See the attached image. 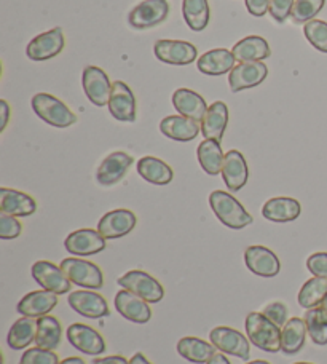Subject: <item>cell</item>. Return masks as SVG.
Segmentation results:
<instances>
[{
  "mask_svg": "<svg viewBox=\"0 0 327 364\" xmlns=\"http://www.w3.org/2000/svg\"><path fill=\"white\" fill-rule=\"evenodd\" d=\"M209 205L222 224L228 229L240 230L252 224V216L240 201L224 191H214L209 195Z\"/></svg>",
  "mask_w": 327,
  "mask_h": 364,
  "instance_id": "cell-1",
  "label": "cell"
},
{
  "mask_svg": "<svg viewBox=\"0 0 327 364\" xmlns=\"http://www.w3.org/2000/svg\"><path fill=\"white\" fill-rule=\"evenodd\" d=\"M246 334L254 346L268 353L281 350V328L272 323L259 311H251L246 316Z\"/></svg>",
  "mask_w": 327,
  "mask_h": 364,
  "instance_id": "cell-2",
  "label": "cell"
},
{
  "mask_svg": "<svg viewBox=\"0 0 327 364\" xmlns=\"http://www.w3.org/2000/svg\"><path fill=\"white\" fill-rule=\"evenodd\" d=\"M32 109L45 123L56 128H68L77 122V115L56 96L38 93L32 97Z\"/></svg>",
  "mask_w": 327,
  "mask_h": 364,
  "instance_id": "cell-3",
  "label": "cell"
},
{
  "mask_svg": "<svg viewBox=\"0 0 327 364\" xmlns=\"http://www.w3.org/2000/svg\"><path fill=\"white\" fill-rule=\"evenodd\" d=\"M60 267L63 269L64 275L80 288L87 289H100L104 284L102 270L96 264L85 261V259L68 257L61 261Z\"/></svg>",
  "mask_w": 327,
  "mask_h": 364,
  "instance_id": "cell-4",
  "label": "cell"
},
{
  "mask_svg": "<svg viewBox=\"0 0 327 364\" xmlns=\"http://www.w3.org/2000/svg\"><path fill=\"white\" fill-rule=\"evenodd\" d=\"M119 284L123 289L133 292L137 297L149 304H156L165 297V289L154 277L142 270H131L119 278Z\"/></svg>",
  "mask_w": 327,
  "mask_h": 364,
  "instance_id": "cell-5",
  "label": "cell"
},
{
  "mask_svg": "<svg viewBox=\"0 0 327 364\" xmlns=\"http://www.w3.org/2000/svg\"><path fill=\"white\" fill-rule=\"evenodd\" d=\"M169 16L168 0H144L128 15V24L133 29H152L165 23Z\"/></svg>",
  "mask_w": 327,
  "mask_h": 364,
  "instance_id": "cell-6",
  "label": "cell"
},
{
  "mask_svg": "<svg viewBox=\"0 0 327 364\" xmlns=\"http://www.w3.org/2000/svg\"><path fill=\"white\" fill-rule=\"evenodd\" d=\"M209 339L219 352L237 356L245 361L250 360V341L240 331L228 326H218L211 331Z\"/></svg>",
  "mask_w": 327,
  "mask_h": 364,
  "instance_id": "cell-7",
  "label": "cell"
},
{
  "mask_svg": "<svg viewBox=\"0 0 327 364\" xmlns=\"http://www.w3.org/2000/svg\"><path fill=\"white\" fill-rule=\"evenodd\" d=\"M64 45L65 38L63 29L55 28L32 38L28 45V50H26V55L31 61H48L61 53Z\"/></svg>",
  "mask_w": 327,
  "mask_h": 364,
  "instance_id": "cell-8",
  "label": "cell"
},
{
  "mask_svg": "<svg viewBox=\"0 0 327 364\" xmlns=\"http://www.w3.org/2000/svg\"><path fill=\"white\" fill-rule=\"evenodd\" d=\"M154 53L156 60L165 64L187 66V64H192L196 60L198 50L191 42L184 41H156Z\"/></svg>",
  "mask_w": 327,
  "mask_h": 364,
  "instance_id": "cell-9",
  "label": "cell"
},
{
  "mask_svg": "<svg viewBox=\"0 0 327 364\" xmlns=\"http://www.w3.org/2000/svg\"><path fill=\"white\" fill-rule=\"evenodd\" d=\"M83 90L88 100L97 107H102L109 104L110 93H112V83L109 80V75L101 68L87 66L82 77Z\"/></svg>",
  "mask_w": 327,
  "mask_h": 364,
  "instance_id": "cell-10",
  "label": "cell"
},
{
  "mask_svg": "<svg viewBox=\"0 0 327 364\" xmlns=\"http://www.w3.org/2000/svg\"><path fill=\"white\" fill-rule=\"evenodd\" d=\"M268 68L265 63H240L228 75V85L233 93L259 87L267 79Z\"/></svg>",
  "mask_w": 327,
  "mask_h": 364,
  "instance_id": "cell-11",
  "label": "cell"
},
{
  "mask_svg": "<svg viewBox=\"0 0 327 364\" xmlns=\"http://www.w3.org/2000/svg\"><path fill=\"white\" fill-rule=\"evenodd\" d=\"M68 301L72 310H75L78 315L85 318H90V320H100V318L109 315V305L106 299L91 289L70 292Z\"/></svg>",
  "mask_w": 327,
  "mask_h": 364,
  "instance_id": "cell-12",
  "label": "cell"
},
{
  "mask_svg": "<svg viewBox=\"0 0 327 364\" xmlns=\"http://www.w3.org/2000/svg\"><path fill=\"white\" fill-rule=\"evenodd\" d=\"M107 106L114 119L119 122L133 123L136 120V97L125 82L117 80L112 83V93Z\"/></svg>",
  "mask_w": 327,
  "mask_h": 364,
  "instance_id": "cell-13",
  "label": "cell"
},
{
  "mask_svg": "<svg viewBox=\"0 0 327 364\" xmlns=\"http://www.w3.org/2000/svg\"><path fill=\"white\" fill-rule=\"evenodd\" d=\"M136 214L129 210H114L100 219L97 232L106 240H115L128 235L136 227Z\"/></svg>",
  "mask_w": 327,
  "mask_h": 364,
  "instance_id": "cell-14",
  "label": "cell"
},
{
  "mask_svg": "<svg viewBox=\"0 0 327 364\" xmlns=\"http://www.w3.org/2000/svg\"><path fill=\"white\" fill-rule=\"evenodd\" d=\"M32 277L43 289L55 294H68L70 291V279L64 275L61 267L48 261H38L32 265Z\"/></svg>",
  "mask_w": 327,
  "mask_h": 364,
  "instance_id": "cell-15",
  "label": "cell"
},
{
  "mask_svg": "<svg viewBox=\"0 0 327 364\" xmlns=\"http://www.w3.org/2000/svg\"><path fill=\"white\" fill-rule=\"evenodd\" d=\"M68 341L85 355H101L106 350V341L96 329L87 324L74 323L68 328Z\"/></svg>",
  "mask_w": 327,
  "mask_h": 364,
  "instance_id": "cell-16",
  "label": "cell"
},
{
  "mask_svg": "<svg viewBox=\"0 0 327 364\" xmlns=\"http://www.w3.org/2000/svg\"><path fill=\"white\" fill-rule=\"evenodd\" d=\"M64 246L74 256H93L106 250V238L97 230L80 229L65 238Z\"/></svg>",
  "mask_w": 327,
  "mask_h": 364,
  "instance_id": "cell-17",
  "label": "cell"
},
{
  "mask_svg": "<svg viewBox=\"0 0 327 364\" xmlns=\"http://www.w3.org/2000/svg\"><path fill=\"white\" fill-rule=\"evenodd\" d=\"M245 262L254 275L272 278L277 277L281 270V262L278 256L265 246H250L245 251Z\"/></svg>",
  "mask_w": 327,
  "mask_h": 364,
  "instance_id": "cell-18",
  "label": "cell"
},
{
  "mask_svg": "<svg viewBox=\"0 0 327 364\" xmlns=\"http://www.w3.org/2000/svg\"><path fill=\"white\" fill-rule=\"evenodd\" d=\"M133 157L127 152H112L102 160L96 171V179L104 187H110L125 178L129 166L133 165Z\"/></svg>",
  "mask_w": 327,
  "mask_h": 364,
  "instance_id": "cell-19",
  "label": "cell"
},
{
  "mask_svg": "<svg viewBox=\"0 0 327 364\" xmlns=\"http://www.w3.org/2000/svg\"><path fill=\"white\" fill-rule=\"evenodd\" d=\"M114 304L117 311H119L123 318H127L128 321L144 324L150 321V318H152V310L149 307V302H146L144 299L137 297L133 292H129L127 289L117 292Z\"/></svg>",
  "mask_w": 327,
  "mask_h": 364,
  "instance_id": "cell-20",
  "label": "cell"
},
{
  "mask_svg": "<svg viewBox=\"0 0 327 364\" xmlns=\"http://www.w3.org/2000/svg\"><path fill=\"white\" fill-rule=\"evenodd\" d=\"M58 305V294L47 289L32 291L18 302V314L29 318H42Z\"/></svg>",
  "mask_w": 327,
  "mask_h": 364,
  "instance_id": "cell-21",
  "label": "cell"
},
{
  "mask_svg": "<svg viewBox=\"0 0 327 364\" xmlns=\"http://www.w3.org/2000/svg\"><path fill=\"white\" fill-rule=\"evenodd\" d=\"M222 178L230 192H238L246 186L250 178L246 159L238 151H230L225 154L224 166H222Z\"/></svg>",
  "mask_w": 327,
  "mask_h": 364,
  "instance_id": "cell-22",
  "label": "cell"
},
{
  "mask_svg": "<svg viewBox=\"0 0 327 364\" xmlns=\"http://www.w3.org/2000/svg\"><path fill=\"white\" fill-rule=\"evenodd\" d=\"M235 63H237V58H235L233 51L227 48H214L201 55L196 66H198L201 74L219 77L232 73Z\"/></svg>",
  "mask_w": 327,
  "mask_h": 364,
  "instance_id": "cell-23",
  "label": "cell"
},
{
  "mask_svg": "<svg viewBox=\"0 0 327 364\" xmlns=\"http://www.w3.org/2000/svg\"><path fill=\"white\" fill-rule=\"evenodd\" d=\"M37 210L36 200L28 193L13 188H0V211L15 218H26L34 214Z\"/></svg>",
  "mask_w": 327,
  "mask_h": 364,
  "instance_id": "cell-24",
  "label": "cell"
},
{
  "mask_svg": "<svg viewBox=\"0 0 327 364\" xmlns=\"http://www.w3.org/2000/svg\"><path fill=\"white\" fill-rule=\"evenodd\" d=\"M173 104L181 115L188 117V119L198 123L203 122L209 109L205 97L188 88L176 90L173 95Z\"/></svg>",
  "mask_w": 327,
  "mask_h": 364,
  "instance_id": "cell-25",
  "label": "cell"
},
{
  "mask_svg": "<svg viewBox=\"0 0 327 364\" xmlns=\"http://www.w3.org/2000/svg\"><path fill=\"white\" fill-rule=\"evenodd\" d=\"M160 129L169 139L188 142L193 141L196 136H198L201 127L198 125V122L188 119V117L169 115L166 119L161 120Z\"/></svg>",
  "mask_w": 327,
  "mask_h": 364,
  "instance_id": "cell-26",
  "label": "cell"
},
{
  "mask_svg": "<svg viewBox=\"0 0 327 364\" xmlns=\"http://www.w3.org/2000/svg\"><path fill=\"white\" fill-rule=\"evenodd\" d=\"M300 203L296 198L289 197H274L270 198L262 208V216L272 220V223H291L300 216Z\"/></svg>",
  "mask_w": 327,
  "mask_h": 364,
  "instance_id": "cell-27",
  "label": "cell"
},
{
  "mask_svg": "<svg viewBox=\"0 0 327 364\" xmlns=\"http://www.w3.org/2000/svg\"><path fill=\"white\" fill-rule=\"evenodd\" d=\"M228 125V107L225 102L215 101L209 106L205 119L201 122V133L205 139L220 142Z\"/></svg>",
  "mask_w": 327,
  "mask_h": 364,
  "instance_id": "cell-28",
  "label": "cell"
},
{
  "mask_svg": "<svg viewBox=\"0 0 327 364\" xmlns=\"http://www.w3.org/2000/svg\"><path fill=\"white\" fill-rule=\"evenodd\" d=\"M233 55L240 63L264 61L272 55L270 45L260 36H247L233 47Z\"/></svg>",
  "mask_w": 327,
  "mask_h": 364,
  "instance_id": "cell-29",
  "label": "cell"
},
{
  "mask_svg": "<svg viewBox=\"0 0 327 364\" xmlns=\"http://www.w3.org/2000/svg\"><path fill=\"white\" fill-rule=\"evenodd\" d=\"M306 323L302 318H291L281 329V352L296 355L305 346Z\"/></svg>",
  "mask_w": 327,
  "mask_h": 364,
  "instance_id": "cell-30",
  "label": "cell"
},
{
  "mask_svg": "<svg viewBox=\"0 0 327 364\" xmlns=\"http://www.w3.org/2000/svg\"><path fill=\"white\" fill-rule=\"evenodd\" d=\"M137 173L150 184L166 186L173 181L171 166L156 157H142L137 161Z\"/></svg>",
  "mask_w": 327,
  "mask_h": 364,
  "instance_id": "cell-31",
  "label": "cell"
},
{
  "mask_svg": "<svg viewBox=\"0 0 327 364\" xmlns=\"http://www.w3.org/2000/svg\"><path fill=\"white\" fill-rule=\"evenodd\" d=\"M215 348L213 343L198 339V337H184L178 342V353L191 363L206 364L215 355Z\"/></svg>",
  "mask_w": 327,
  "mask_h": 364,
  "instance_id": "cell-32",
  "label": "cell"
},
{
  "mask_svg": "<svg viewBox=\"0 0 327 364\" xmlns=\"http://www.w3.org/2000/svg\"><path fill=\"white\" fill-rule=\"evenodd\" d=\"M63 328L58 318L45 315L37 320L36 331V346L45 350H56L61 343Z\"/></svg>",
  "mask_w": 327,
  "mask_h": 364,
  "instance_id": "cell-33",
  "label": "cell"
},
{
  "mask_svg": "<svg viewBox=\"0 0 327 364\" xmlns=\"http://www.w3.org/2000/svg\"><path fill=\"white\" fill-rule=\"evenodd\" d=\"M196 154H198V161L201 168L209 176H218L219 173H222L225 155L222 152L220 142L214 139H205L198 146Z\"/></svg>",
  "mask_w": 327,
  "mask_h": 364,
  "instance_id": "cell-34",
  "label": "cell"
},
{
  "mask_svg": "<svg viewBox=\"0 0 327 364\" xmlns=\"http://www.w3.org/2000/svg\"><path fill=\"white\" fill-rule=\"evenodd\" d=\"M36 331L37 321H34V318L23 316L21 320L13 323V326L9 331V336H6L9 347L13 350H23L29 347L36 341Z\"/></svg>",
  "mask_w": 327,
  "mask_h": 364,
  "instance_id": "cell-35",
  "label": "cell"
},
{
  "mask_svg": "<svg viewBox=\"0 0 327 364\" xmlns=\"http://www.w3.org/2000/svg\"><path fill=\"white\" fill-rule=\"evenodd\" d=\"M182 15H184L186 23L192 31H205L209 24L208 0H184L182 2Z\"/></svg>",
  "mask_w": 327,
  "mask_h": 364,
  "instance_id": "cell-36",
  "label": "cell"
},
{
  "mask_svg": "<svg viewBox=\"0 0 327 364\" xmlns=\"http://www.w3.org/2000/svg\"><path fill=\"white\" fill-rule=\"evenodd\" d=\"M327 296V278L313 277L306 282L302 289L299 292V304L300 307L306 310L319 307V304L324 301Z\"/></svg>",
  "mask_w": 327,
  "mask_h": 364,
  "instance_id": "cell-37",
  "label": "cell"
},
{
  "mask_svg": "<svg viewBox=\"0 0 327 364\" xmlns=\"http://www.w3.org/2000/svg\"><path fill=\"white\" fill-rule=\"evenodd\" d=\"M304 320L306 323V333H309L310 339L316 346H327V321L323 318L319 307L306 310Z\"/></svg>",
  "mask_w": 327,
  "mask_h": 364,
  "instance_id": "cell-38",
  "label": "cell"
},
{
  "mask_svg": "<svg viewBox=\"0 0 327 364\" xmlns=\"http://www.w3.org/2000/svg\"><path fill=\"white\" fill-rule=\"evenodd\" d=\"M326 0H296L292 9L294 24H306L315 19L319 11L324 9Z\"/></svg>",
  "mask_w": 327,
  "mask_h": 364,
  "instance_id": "cell-39",
  "label": "cell"
},
{
  "mask_svg": "<svg viewBox=\"0 0 327 364\" xmlns=\"http://www.w3.org/2000/svg\"><path fill=\"white\" fill-rule=\"evenodd\" d=\"M304 34L313 47L321 53H327V23L321 19H313L304 26Z\"/></svg>",
  "mask_w": 327,
  "mask_h": 364,
  "instance_id": "cell-40",
  "label": "cell"
},
{
  "mask_svg": "<svg viewBox=\"0 0 327 364\" xmlns=\"http://www.w3.org/2000/svg\"><path fill=\"white\" fill-rule=\"evenodd\" d=\"M19 364H60V358L53 350H45L41 347L26 350L19 360Z\"/></svg>",
  "mask_w": 327,
  "mask_h": 364,
  "instance_id": "cell-41",
  "label": "cell"
},
{
  "mask_svg": "<svg viewBox=\"0 0 327 364\" xmlns=\"http://www.w3.org/2000/svg\"><path fill=\"white\" fill-rule=\"evenodd\" d=\"M296 0H270L268 13L278 24H284L287 18L292 15V9Z\"/></svg>",
  "mask_w": 327,
  "mask_h": 364,
  "instance_id": "cell-42",
  "label": "cell"
},
{
  "mask_svg": "<svg viewBox=\"0 0 327 364\" xmlns=\"http://www.w3.org/2000/svg\"><path fill=\"white\" fill-rule=\"evenodd\" d=\"M21 224L15 216L2 213L0 214V238L13 240L21 235Z\"/></svg>",
  "mask_w": 327,
  "mask_h": 364,
  "instance_id": "cell-43",
  "label": "cell"
},
{
  "mask_svg": "<svg viewBox=\"0 0 327 364\" xmlns=\"http://www.w3.org/2000/svg\"><path fill=\"white\" fill-rule=\"evenodd\" d=\"M262 314H264L272 323L277 324L278 328H283L287 323V309L286 305L281 302H273V304L265 305L264 310H262Z\"/></svg>",
  "mask_w": 327,
  "mask_h": 364,
  "instance_id": "cell-44",
  "label": "cell"
},
{
  "mask_svg": "<svg viewBox=\"0 0 327 364\" xmlns=\"http://www.w3.org/2000/svg\"><path fill=\"white\" fill-rule=\"evenodd\" d=\"M306 269L311 272V275L327 278V252H315L306 261Z\"/></svg>",
  "mask_w": 327,
  "mask_h": 364,
  "instance_id": "cell-45",
  "label": "cell"
},
{
  "mask_svg": "<svg viewBox=\"0 0 327 364\" xmlns=\"http://www.w3.org/2000/svg\"><path fill=\"white\" fill-rule=\"evenodd\" d=\"M246 9L251 13L252 16H264L268 11V6H270V0H245Z\"/></svg>",
  "mask_w": 327,
  "mask_h": 364,
  "instance_id": "cell-46",
  "label": "cell"
},
{
  "mask_svg": "<svg viewBox=\"0 0 327 364\" xmlns=\"http://www.w3.org/2000/svg\"><path fill=\"white\" fill-rule=\"evenodd\" d=\"M10 119V106L5 100L0 101V132H4L6 128V123H9Z\"/></svg>",
  "mask_w": 327,
  "mask_h": 364,
  "instance_id": "cell-47",
  "label": "cell"
},
{
  "mask_svg": "<svg viewBox=\"0 0 327 364\" xmlns=\"http://www.w3.org/2000/svg\"><path fill=\"white\" fill-rule=\"evenodd\" d=\"M93 364H129V361L123 356H106V358H97Z\"/></svg>",
  "mask_w": 327,
  "mask_h": 364,
  "instance_id": "cell-48",
  "label": "cell"
},
{
  "mask_svg": "<svg viewBox=\"0 0 327 364\" xmlns=\"http://www.w3.org/2000/svg\"><path fill=\"white\" fill-rule=\"evenodd\" d=\"M206 364H232L230 361H228L227 356L224 353H218L215 352V355L213 356L211 360H209Z\"/></svg>",
  "mask_w": 327,
  "mask_h": 364,
  "instance_id": "cell-49",
  "label": "cell"
},
{
  "mask_svg": "<svg viewBox=\"0 0 327 364\" xmlns=\"http://www.w3.org/2000/svg\"><path fill=\"white\" fill-rule=\"evenodd\" d=\"M129 364H152L142 353H136L133 358L129 360Z\"/></svg>",
  "mask_w": 327,
  "mask_h": 364,
  "instance_id": "cell-50",
  "label": "cell"
},
{
  "mask_svg": "<svg viewBox=\"0 0 327 364\" xmlns=\"http://www.w3.org/2000/svg\"><path fill=\"white\" fill-rule=\"evenodd\" d=\"M60 364H87V363H85L82 358H77V356H70V358L60 361Z\"/></svg>",
  "mask_w": 327,
  "mask_h": 364,
  "instance_id": "cell-51",
  "label": "cell"
},
{
  "mask_svg": "<svg viewBox=\"0 0 327 364\" xmlns=\"http://www.w3.org/2000/svg\"><path fill=\"white\" fill-rule=\"evenodd\" d=\"M319 310H321V315H323L324 320L327 321V296L324 297V301L319 304Z\"/></svg>",
  "mask_w": 327,
  "mask_h": 364,
  "instance_id": "cell-52",
  "label": "cell"
},
{
  "mask_svg": "<svg viewBox=\"0 0 327 364\" xmlns=\"http://www.w3.org/2000/svg\"><path fill=\"white\" fill-rule=\"evenodd\" d=\"M246 364H270V363L264 361V360H256V361H250V363H246Z\"/></svg>",
  "mask_w": 327,
  "mask_h": 364,
  "instance_id": "cell-53",
  "label": "cell"
},
{
  "mask_svg": "<svg viewBox=\"0 0 327 364\" xmlns=\"http://www.w3.org/2000/svg\"><path fill=\"white\" fill-rule=\"evenodd\" d=\"M294 364H313V363H294Z\"/></svg>",
  "mask_w": 327,
  "mask_h": 364,
  "instance_id": "cell-54",
  "label": "cell"
}]
</instances>
